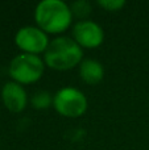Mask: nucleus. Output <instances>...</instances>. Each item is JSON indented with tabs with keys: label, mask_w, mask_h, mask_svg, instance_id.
<instances>
[{
	"label": "nucleus",
	"mask_w": 149,
	"mask_h": 150,
	"mask_svg": "<svg viewBox=\"0 0 149 150\" xmlns=\"http://www.w3.org/2000/svg\"><path fill=\"white\" fill-rule=\"evenodd\" d=\"M96 4L104 11H108V12H118V11H121L126 7L124 0H98Z\"/></svg>",
	"instance_id": "11"
},
{
	"label": "nucleus",
	"mask_w": 149,
	"mask_h": 150,
	"mask_svg": "<svg viewBox=\"0 0 149 150\" xmlns=\"http://www.w3.org/2000/svg\"><path fill=\"white\" fill-rule=\"evenodd\" d=\"M73 40L82 49H96L104 41V30L92 20L77 21L71 29Z\"/></svg>",
	"instance_id": "6"
},
{
	"label": "nucleus",
	"mask_w": 149,
	"mask_h": 150,
	"mask_svg": "<svg viewBox=\"0 0 149 150\" xmlns=\"http://www.w3.org/2000/svg\"><path fill=\"white\" fill-rule=\"evenodd\" d=\"M53 108L58 115L67 119H78L86 113L89 100L75 87H62L53 96Z\"/></svg>",
	"instance_id": "4"
},
{
	"label": "nucleus",
	"mask_w": 149,
	"mask_h": 150,
	"mask_svg": "<svg viewBox=\"0 0 149 150\" xmlns=\"http://www.w3.org/2000/svg\"><path fill=\"white\" fill-rule=\"evenodd\" d=\"M70 9L73 12V16L81 20H87V16L91 13V4L86 0H78V1H74L70 5Z\"/></svg>",
	"instance_id": "10"
},
{
	"label": "nucleus",
	"mask_w": 149,
	"mask_h": 150,
	"mask_svg": "<svg viewBox=\"0 0 149 150\" xmlns=\"http://www.w3.org/2000/svg\"><path fill=\"white\" fill-rule=\"evenodd\" d=\"M44 73V58H41L40 55L25 54V53H20L16 55L11 61L9 67H8V74L12 78V80L21 86L38 82Z\"/></svg>",
	"instance_id": "3"
},
{
	"label": "nucleus",
	"mask_w": 149,
	"mask_h": 150,
	"mask_svg": "<svg viewBox=\"0 0 149 150\" xmlns=\"http://www.w3.org/2000/svg\"><path fill=\"white\" fill-rule=\"evenodd\" d=\"M1 101L4 107L9 112L13 113H20L28 105V93H26L24 86L18 84V83L13 82H7L1 88Z\"/></svg>",
	"instance_id": "7"
},
{
	"label": "nucleus",
	"mask_w": 149,
	"mask_h": 150,
	"mask_svg": "<svg viewBox=\"0 0 149 150\" xmlns=\"http://www.w3.org/2000/svg\"><path fill=\"white\" fill-rule=\"evenodd\" d=\"M15 44L18 47V50H21V53L41 55L46 52L50 40L49 34H46L37 25H26L16 32Z\"/></svg>",
	"instance_id": "5"
},
{
	"label": "nucleus",
	"mask_w": 149,
	"mask_h": 150,
	"mask_svg": "<svg viewBox=\"0 0 149 150\" xmlns=\"http://www.w3.org/2000/svg\"><path fill=\"white\" fill-rule=\"evenodd\" d=\"M53 96L54 95H52L49 91L40 90L37 92H34V95L32 96L31 104L34 109H38V111L48 109L50 107H53Z\"/></svg>",
	"instance_id": "9"
},
{
	"label": "nucleus",
	"mask_w": 149,
	"mask_h": 150,
	"mask_svg": "<svg viewBox=\"0 0 149 150\" xmlns=\"http://www.w3.org/2000/svg\"><path fill=\"white\" fill-rule=\"evenodd\" d=\"M79 76L86 84L95 86L104 78V67L94 58H84L79 65Z\"/></svg>",
	"instance_id": "8"
},
{
	"label": "nucleus",
	"mask_w": 149,
	"mask_h": 150,
	"mask_svg": "<svg viewBox=\"0 0 149 150\" xmlns=\"http://www.w3.org/2000/svg\"><path fill=\"white\" fill-rule=\"evenodd\" d=\"M83 49L73 40V37L58 36L50 40L44 53L45 66L55 71H67L81 65L83 61Z\"/></svg>",
	"instance_id": "2"
},
{
	"label": "nucleus",
	"mask_w": 149,
	"mask_h": 150,
	"mask_svg": "<svg viewBox=\"0 0 149 150\" xmlns=\"http://www.w3.org/2000/svg\"><path fill=\"white\" fill-rule=\"evenodd\" d=\"M70 5L62 0H42L36 5L34 21L46 34L60 36L73 24Z\"/></svg>",
	"instance_id": "1"
}]
</instances>
